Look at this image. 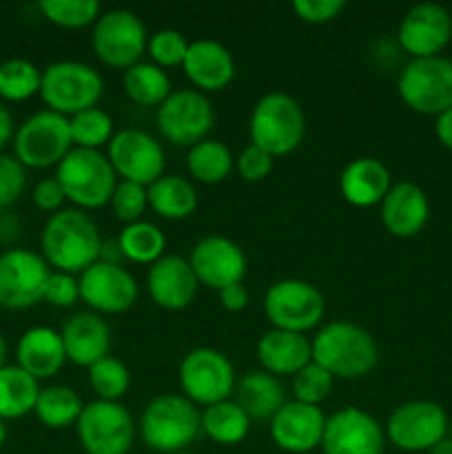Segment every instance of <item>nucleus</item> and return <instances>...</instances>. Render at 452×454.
I'll return each instance as SVG.
<instances>
[{
  "label": "nucleus",
  "instance_id": "obj_10",
  "mask_svg": "<svg viewBox=\"0 0 452 454\" xmlns=\"http://www.w3.org/2000/svg\"><path fill=\"white\" fill-rule=\"evenodd\" d=\"M78 442L87 454H129L136 443L137 426L120 402H89L75 424Z\"/></svg>",
  "mask_w": 452,
  "mask_h": 454
},
{
  "label": "nucleus",
  "instance_id": "obj_3",
  "mask_svg": "<svg viewBox=\"0 0 452 454\" xmlns=\"http://www.w3.org/2000/svg\"><path fill=\"white\" fill-rule=\"evenodd\" d=\"M195 403L184 395H158L144 406L137 424L142 443L160 454L186 452V448L199 437L202 424Z\"/></svg>",
  "mask_w": 452,
  "mask_h": 454
},
{
  "label": "nucleus",
  "instance_id": "obj_31",
  "mask_svg": "<svg viewBox=\"0 0 452 454\" xmlns=\"http://www.w3.org/2000/svg\"><path fill=\"white\" fill-rule=\"evenodd\" d=\"M199 424H202V433L217 446H238L248 437L253 421L233 399H226V402L204 408Z\"/></svg>",
  "mask_w": 452,
  "mask_h": 454
},
{
  "label": "nucleus",
  "instance_id": "obj_21",
  "mask_svg": "<svg viewBox=\"0 0 452 454\" xmlns=\"http://www.w3.org/2000/svg\"><path fill=\"white\" fill-rule=\"evenodd\" d=\"M326 415L319 406L286 402L269 421V433L275 446L284 452L306 454L322 446Z\"/></svg>",
  "mask_w": 452,
  "mask_h": 454
},
{
  "label": "nucleus",
  "instance_id": "obj_39",
  "mask_svg": "<svg viewBox=\"0 0 452 454\" xmlns=\"http://www.w3.org/2000/svg\"><path fill=\"white\" fill-rule=\"evenodd\" d=\"M87 371L89 386L100 402H120L131 388V372L118 357L106 355Z\"/></svg>",
  "mask_w": 452,
  "mask_h": 454
},
{
  "label": "nucleus",
  "instance_id": "obj_51",
  "mask_svg": "<svg viewBox=\"0 0 452 454\" xmlns=\"http://www.w3.org/2000/svg\"><path fill=\"white\" fill-rule=\"evenodd\" d=\"M13 136V120H12V114H9L7 106L0 102V149H3L4 145H7L9 140H12Z\"/></svg>",
  "mask_w": 452,
  "mask_h": 454
},
{
  "label": "nucleus",
  "instance_id": "obj_44",
  "mask_svg": "<svg viewBox=\"0 0 452 454\" xmlns=\"http://www.w3.org/2000/svg\"><path fill=\"white\" fill-rule=\"evenodd\" d=\"M27 184L25 167L16 155H0V208H7L18 202Z\"/></svg>",
  "mask_w": 452,
  "mask_h": 454
},
{
  "label": "nucleus",
  "instance_id": "obj_47",
  "mask_svg": "<svg viewBox=\"0 0 452 454\" xmlns=\"http://www.w3.org/2000/svg\"><path fill=\"white\" fill-rule=\"evenodd\" d=\"M291 9L300 20L308 25H326L344 12L346 3L344 0H292Z\"/></svg>",
  "mask_w": 452,
  "mask_h": 454
},
{
  "label": "nucleus",
  "instance_id": "obj_33",
  "mask_svg": "<svg viewBox=\"0 0 452 454\" xmlns=\"http://www.w3.org/2000/svg\"><path fill=\"white\" fill-rule=\"evenodd\" d=\"M82 411V399H80V395L71 386L53 384L47 386V388H40L34 415L44 428L62 430L66 426L78 424Z\"/></svg>",
  "mask_w": 452,
  "mask_h": 454
},
{
  "label": "nucleus",
  "instance_id": "obj_38",
  "mask_svg": "<svg viewBox=\"0 0 452 454\" xmlns=\"http://www.w3.org/2000/svg\"><path fill=\"white\" fill-rule=\"evenodd\" d=\"M43 71L25 58H12L0 65V98L7 102H25L40 93Z\"/></svg>",
  "mask_w": 452,
  "mask_h": 454
},
{
  "label": "nucleus",
  "instance_id": "obj_55",
  "mask_svg": "<svg viewBox=\"0 0 452 454\" xmlns=\"http://www.w3.org/2000/svg\"><path fill=\"white\" fill-rule=\"evenodd\" d=\"M448 437L452 439V421H450V428H448Z\"/></svg>",
  "mask_w": 452,
  "mask_h": 454
},
{
  "label": "nucleus",
  "instance_id": "obj_7",
  "mask_svg": "<svg viewBox=\"0 0 452 454\" xmlns=\"http://www.w3.org/2000/svg\"><path fill=\"white\" fill-rule=\"evenodd\" d=\"M397 91L403 105L421 115H441L452 109V60L443 56L415 58L401 69Z\"/></svg>",
  "mask_w": 452,
  "mask_h": 454
},
{
  "label": "nucleus",
  "instance_id": "obj_50",
  "mask_svg": "<svg viewBox=\"0 0 452 454\" xmlns=\"http://www.w3.org/2000/svg\"><path fill=\"white\" fill-rule=\"evenodd\" d=\"M434 136H437V140L441 142L448 151H452V109H448L446 114L437 115V122H434Z\"/></svg>",
  "mask_w": 452,
  "mask_h": 454
},
{
  "label": "nucleus",
  "instance_id": "obj_2",
  "mask_svg": "<svg viewBox=\"0 0 452 454\" xmlns=\"http://www.w3.org/2000/svg\"><path fill=\"white\" fill-rule=\"evenodd\" d=\"M313 362L339 380H362L379 364V346L363 326L353 322H331L310 340Z\"/></svg>",
  "mask_w": 452,
  "mask_h": 454
},
{
  "label": "nucleus",
  "instance_id": "obj_23",
  "mask_svg": "<svg viewBox=\"0 0 452 454\" xmlns=\"http://www.w3.org/2000/svg\"><path fill=\"white\" fill-rule=\"evenodd\" d=\"M186 80L199 93L222 91L235 78L233 53L222 43L211 38H199L189 44L184 62H182Z\"/></svg>",
  "mask_w": 452,
  "mask_h": 454
},
{
  "label": "nucleus",
  "instance_id": "obj_37",
  "mask_svg": "<svg viewBox=\"0 0 452 454\" xmlns=\"http://www.w3.org/2000/svg\"><path fill=\"white\" fill-rule=\"evenodd\" d=\"M69 131L75 149L89 151H100L115 136L113 118L102 106H93V109L71 115Z\"/></svg>",
  "mask_w": 452,
  "mask_h": 454
},
{
  "label": "nucleus",
  "instance_id": "obj_22",
  "mask_svg": "<svg viewBox=\"0 0 452 454\" xmlns=\"http://www.w3.org/2000/svg\"><path fill=\"white\" fill-rule=\"evenodd\" d=\"M199 282L189 260L182 255H164L149 266L146 291L155 306L164 310H184L198 295Z\"/></svg>",
  "mask_w": 452,
  "mask_h": 454
},
{
  "label": "nucleus",
  "instance_id": "obj_30",
  "mask_svg": "<svg viewBox=\"0 0 452 454\" xmlns=\"http://www.w3.org/2000/svg\"><path fill=\"white\" fill-rule=\"evenodd\" d=\"M146 195H149V208H153L155 215L164 220H186L198 208V191L189 177L164 173L160 180L146 186Z\"/></svg>",
  "mask_w": 452,
  "mask_h": 454
},
{
  "label": "nucleus",
  "instance_id": "obj_34",
  "mask_svg": "<svg viewBox=\"0 0 452 454\" xmlns=\"http://www.w3.org/2000/svg\"><path fill=\"white\" fill-rule=\"evenodd\" d=\"M233 168L235 158L230 149L224 142L213 140V137L198 142L186 153V171L195 182H202V184H220L233 173Z\"/></svg>",
  "mask_w": 452,
  "mask_h": 454
},
{
  "label": "nucleus",
  "instance_id": "obj_17",
  "mask_svg": "<svg viewBox=\"0 0 452 454\" xmlns=\"http://www.w3.org/2000/svg\"><path fill=\"white\" fill-rule=\"evenodd\" d=\"M319 448L323 454H384L386 430L363 408L346 406L326 417Z\"/></svg>",
  "mask_w": 452,
  "mask_h": 454
},
{
  "label": "nucleus",
  "instance_id": "obj_49",
  "mask_svg": "<svg viewBox=\"0 0 452 454\" xmlns=\"http://www.w3.org/2000/svg\"><path fill=\"white\" fill-rule=\"evenodd\" d=\"M217 295H220L222 309L229 310V313H239V310L248 306V291L244 284H233V286L222 288Z\"/></svg>",
  "mask_w": 452,
  "mask_h": 454
},
{
  "label": "nucleus",
  "instance_id": "obj_41",
  "mask_svg": "<svg viewBox=\"0 0 452 454\" xmlns=\"http://www.w3.org/2000/svg\"><path fill=\"white\" fill-rule=\"evenodd\" d=\"M332 381H335V377H332L326 368L310 362L292 377V397L300 403L322 406L328 399V395H331Z\"/></svg>",
  "mask_w": 452,
  "mask_h": 454
},
{
  "label": "nucleus",
  "instance_id": "obj_8",
  "mask_svg": "<svg viewBox=\"0 0 452 454\" xmlns=\"http://www.w3.org/2000/svg\"><path fill=\"white\" fill-rule=\"evenodd\" d=\"M182 395L195 406L208 408L230 399L238 377L230 359L222 350L199 346L189 350L177 371Z\"/></svg>",
  "mask_w": 452,
  "mask_h": 454
},
{
  "label": "nucleus",
  "instance_id": "obj_28",
  "mask_svg": "<svg viewBox=\"0 0 452 454\" xmlns=\"http://www.w3.org/2000/svg\"><path fill=\"white\" fill-rule=\"evenodd\" d=\"M18 366L34 380L56 377L66 364L62 335L49 326H34L22 333L16 346Z\"/></svg>",
  "mask_w": 452,
  "mask_h": 454
},
{
  "label": "nucleus",
  "instance_id": "obj_4",
  "mask_svg": "<svg viewBox=\"0 0 452 454\" xmlns=\"http://www.w3.org/2000/svg\"><path fill=\"white\" fill-rule=\"evenodd\" d=\"M306 133V115L301 105L284 91H270L255 102L248 120L251 145L260 146L273 158L291 155Z\"/></svg>",
  "mask_w": 452,
  "mask_h": 454
},
{
  "label": "nucleus",
  "instance_id": "obj_26",
  "mask_svg": "<svg viewBox=\"0 0 452 454\" xmlns=\"http://www.w3.org/2000/svg\"><path fill=\"white\" fill-rule=\"evenodd\" d=\"M257 359L261 371L275 377H295L313 362V346L306 335L270 328L257 341Z\"/></svg>",
  "mask_w": 452,
  "mask_h": 454
},
{
  "label": "nucleus",
  "instance_id": "obj_42",
  "mask_svg": "<svg viewBox=\"0 0 452 454\" xmlns=\"http://www.w3.org/2000/svg\"><path fill=\"white\" fill-rule=\"evenodd\" d=\"M189 40L177 29H160L149 35L146 43V53L151 62L160 69H171V67H182L186 51H189Z\"/></svg>",
  "mask_w": 452,
  "mask_h": 454
},
{
  "label": "nucleus",
  "instance_id": "obj_20",
  "mask_svg": "<svg viewBox=\"0 0 452 454\" xmlns=\"http://www.w3.org/2000/svg\"><path fill=\"white\" fill-rule=\"evenodd\" d=\"M189 264L199 286L213 288L217 293L233 284H242L246 275V255L242 247L224 235H207L199 239L191 248Z\"/></svg>",
  "mask_w": 452,
  "mask_h": 454
},
{
  "label": "nucleus",
  "instance_id": "obj_1",
  "mask_svg": "<svg viewBox=\"0 0 452 454\" xmlns=\"http://www.w3.org/2000/svg\"><path fill=\"white\" fill-rule=\"evenodd\" d=\"M100 229L87 211L62 208L49 215L40 235V248L49 269L80 275L100 262L102 255Z\"/></svg>",
  "mask_w": 452,
  "mask_h": 454
},
{
  "label": "nucleus",
  "instance_id": "obj_36",
  "mask_svg": "<svg viewBox=\"0 0 452 454\" xmlns=\"http://www.w3.org/2000/svg\"><path fill=\"white\" fill-rule=\"evenodd\" d=\"M115 242H118L122 260L133 262V264L151 266L160 257H164V251H167V238L162 229L146 220L124 226Z\"/></svg>",
  "mask_w": 452,
  "mask_h": 454
},
{
  "label": "nucleus",
  "instance_id": "obj_32",
  "mask_svg": "<svg viewBox=\"0 0 452 454\" xmlns=\"http://www.w3.org/2000/svg\"><path fill=\"white\" fill-rule=\"evenodd\" d=\"M38 395V380L22 371L18 364L0 368V419H20L34 412Z\"/></svg>",
  "mask_w": 452,
  "mask_h": 454
},
{
  "label": "nucleus",
  "instance_id": "obj_35",
  "mask_svg": "<svg viewBox=\"0 0 452 454\" xmlns=\"http://www.w3.org/2000/svg\"><path fill=\"white\" fill-rule=\"evenodd\" d=\"M122 84L129 100L140 106H153V109H158L173 93L168 74L155 67L153 62H137V65L129 67L124 71Z\"/></svg>",
  "mask_w": 452,
  "mask_h": 454
},
{
  "label": "nucleus",
  "instance_id": "obj_54",
  "mask_svg": "<svg viewBox=\"0 0 452 454\" xmlns=\"http://www.w3.org/2000/svg\"><path fill=\"white\" fill-rule=\"evenodd\" d=\"M7 442V426H4V419H0V448Z\"/></svg>",
  "mask_w": 452,
  "mask_h": 454
},
{
  "label": "nucleus",
  "instance_id": "obj_46",
  "mask_svg": "<svg viewBox=\"0 0 452 454\" xmlns=\"http://www.w3.org/2000/svg\"><path fill=\"white\" fill-rule=\"evenodd\" d=\"M275 158L261 151L260 146L248 145L242 153L235 158V171L239 173L244 182H261L273 173Z\"/></svg>",
  "mask_w": 452,
  "mask_h": 454
},
{
  "label": "nucleus",
  "instance_id": "obj_9",
  "mask_svg": "<svg viewBox=\"0 0 452 454\" xmlns=\"http://www.w3.org/2000/svg\"><path fill=\"white\" fill-rule=\"evenodd\" d=\"M149 34L144 22L131 9H111L100 13L91 31V49L102 65L124 69L142 62Z\"/></svg>",
  "mask_w": 452,
  "mask_h": 454
},
{
  "label": "nucleus",
  "instance_id": "obj_45",
  "mask_svg": "<svg viewBox=\"0 0 452 454\" xmlns=\"http://www.w3.org/2000/svg\"><path fill=\"white\" fill-rule=\"evenodd\" d=\"M43 301L56 306V309H71L75 301H80V284L78 278L62 270H51L44 286Z\"/></svg>",
  "mask_w": 452,
  "mask_h": 454
},
{
  "label": "nucleus",
  "instance_id": "obj_13",
  "mask_svg": "<svg viewBox=\"0 0 452 454\" xmlns=\"http://www.w3.org/2000/svg\"><path fill=\"white\" fill-rule=\"evenodd\" d=\"M155 122L164 140L191 149L207 140L215 122V114L204 93L195 89H177L155 109Z\"/></svg>",
  "mask_w": 452,
  "mask_h": 454
},
{
  "label": "nucleus",
  "instance_id": "obj_40",
  "mask_svg": "<svg viewBox=\"0 0 452 454\" xmlns=\"http://www.w3.org/2000/svg\"><path fill=\"white\" fill-rule=\"evenodd\" d=\"M40 12L62 29H84L100 18L97 0H40Z\"/></svg>",
  "mask_w": 452,
  "mask_h": 454
},
{
  "label": "nucleus",
  "instance_id": "obj_56",
  "mask_svg": "<svg viewBox=\"0 0 452 454\" xmlns=\"http://www.w3.org/2000/svg\"><path fill=\"white\" fill-rule=\"evenodd\" d=\"M177 454H193V452H177Z\"/></svg>",
  "mask_w": 452,
  "mask_h": 454
},
{
  "label": "nucleus",
  "instance_id": "obj_12",
  "mask_svg": "<svg viewBox=\"0 0 452 454\" xmlns=\"http://www.w3.org/2000/svg\"><path fill=\"white\" fill-rule=\"evenodd\" d=\"M71 149L69 118L49 109L27 118L13 136V153L25 168L58 167Z\"/></svg>",
  "mask_w": 452,
  "mask_h": 454
},
{
  "label": "nucleus",
  "instance_id": "obj_53",
  "mask_svg": "<svg viewBox=\"0 0 452 454\" xmlns=\"http://www.w3.org/2000/svg\"><path fill=\"white\" fill-rule=\"evenodd\" d=\"M4 359H7V341H4L3 333H0V368L7 366V364H4Z\"/></svg>",
  "mask_w": 452,
  "mask_h": 454
},
{
  "label": "nucleus",
  "instance_id": "obj_24",
  "mask_svg": "<svg viewBox=\"0 0 452 454\" xmlns=\"http://www.w3.org/2000/svg\"><path fill=\"white\" fill-rule=\"evenodd\" d=\"M381 207V222L394 238H415L424 231L430 217V202L425 191L415 182H397L390 186Z\"/></svg>",
  "mask_w": 452,
  "mask_h": 454
},
{
  "label": "nucleus",
  "instance_id": "obj_25",
  "mask_svg": "<svg viewBox=\"0 0 452 454\" xmlns=\"http://www.w3.org/2000/svg\"><path fill=\"white\" fill-rule=\"evenodd\" d=\"M65 344L66 362L80 368H91L109 355L111 331L102 315L93 310H80L65 322L60 331Z\"/></svg>",
  "mask_w": 452,
  "mask_h": 454
},
{
  "label": "nucleus",
  "instance_id": "obj_19",
  "mask_svg": "<svg viewBox=\"0 0 452 454\" xmlns=\"http://www.w3.org/2000/svg\"><path fill=\"white\" fill-rule=\"evenodd\" d=\"M450 38V12L434 3H421L408 9L397 29L399 47L410 56V60L439 56L448 47Z\"/></svg>",
  "mask_w": 452,
  "mask_h": 454
},
{
  "label": "nucleus",
  "instance_id": "obj_16",
  "mask_svg": "<svg viewBox=\"0 0 452 454\" xmlns=\"http://www.w3.org/2000/svg\"><path fill=\"white\" fill-rule=\"evenodd\" d=\"M51 269L43 255L27 248H9L0 255V306L25 310L43 301Z\"/></svg>",
  "mask_w": 452,
  "mask_h": 454
},
{
  "label": "nucleus",
  "instance_id": "obj_18",
  "mask_svg": "<svg viewBox=\"0 0 452 454\" xmlns=\"http://www.w3.org/2000/svg\"><path fill=\"white\" fill-rule=\"evenodd\" d=\"M80 300L97 315H120L137 301V282L124 266L96 262L80 273Z\"/></svg>",
  "mask_w": 452,
  "mask_h": 454
},
{
  "label": "nucleus",
  "instance_id": "obj_15",
  "mask_svg": "<svg viewBox=\"0 0 452 454\" xmlns=\"http://www.w3.org/2000/svg\"><path fill=\"white\" fill-rule=\"evenodd\" d=\"M106 158L118 180L151 186L164 176L167 155L162 145L142 129H120L106 145Z\"/></svg>",
  "mask_w": 452,
  "mask_h": 454
},
{
  "label": "nucleus",
  "instance_id": "obj_14",
  "mask_svg": "<svg viewBox=\"0 0 452 454\" xmlns=\"http://www.w3.org/2000/svg\"><path fill=\"white\" fill-rule=\"evenodd\" d=\"M450 419L439 403L415 399L390 412L386 421V442L403 452H428L448 437Z\"/></svg>",
  "mask_w": 452,
  "mask_h": 454
},
{
  "label": "nucleus",
  "instance_id": "obj_11",
  "mask_svg": "<svg viewBox=\"0 0 452 454\" xmlns=\"http://www.w3.org/2000/svg\"><path fill=\"white\" fill-rule=\"evenodd\" d=\"M264 313L270 326L277 331L306 335L322 324L326 301L315 284L306 279H279L266 291Z\"/></svg>",
  "mask_w": 452,
  "mask_h": 454
},
{
  "label": "nucleus",
  "instance_id": "obj_43",
  "mask_svg": "<svg viewBox=\"0 0 452 454\" xmlns=\"http://www.w3.org/2000/svg\"><path fill=\"white\" fill-rule=\"evenodd\" d=\"M111 211H113L115 220L122 222L124 226L140 222L144 211L149 208V195H146V186L136 184V182L118 180L113 195H111Z\"/></svg>",
  "mask_w": 452,
  "mask_h": 454
},
{
  "label": "nucleus",
  "instance_id": "obj_48",
  "mask_svg": "<svg viewBox=\"0 0 452 454\" xmlns=\"http://www.w3.org/2000/svg\"><path fill=\"white\" fill-rule=\"evenodd\" d=\"M31 200H34V204L40 211H47L53 215V213L62 211V207H65L66 202V195L56 177H44V180H40L38 184L34 186Z\"/></svg>",
  "mask_w": 452,
  "mask_h": 454
},
{
  "label": "nucleus",
  "instance_id": "obj_27",
  "mask_svg": "<svg viewBox=\"0 0 452 454\" xmlns=\"http://www.w3.org/2000/svg\"><path fill=\"white\" fill-rule=\"evenodd\" d=\"M393 180L381 160L357 158L344 167L339 176V193L350 207L368 208L384 202Z\"/></svg>",
  "mask_w": 452,
  "mask_h": 454
},
{
  "label": "nucleus",
  "instance_id": "obj_52",
  "mask_svg": "<svg viewBox=\"0 0 452 454\" xmlns=\"http://www.w3.org/2000/svg\"><path fill=\"white\" fill-rule=\"evenodd\" d=\"M428 454H452V439L450 437L441 439V442H439L437 446L430 448Z\"/></svg>",
  "mask_w": 452,
  "mask_h": 454
},
{
  "label": "nucleus",
  "instance_id": "obj_5",
  "mask_svg": "<svg viewBox=\"0 0 452 454\" xmlns=\"http://www.w3.org/2000/svg\"><path fill=\"white\" fill-rule=\"evenodd\" d=\"M56 177L66 200L80 211H96L111 202L118 176L102 151L71 149L56 167Z\"/></svg>",
  "mask_w": 452,
  "mask_h": 454
},
{
  "label": "nucleus",
  "instance_id": "obj_29",
  "mask_svg": "<svg viewBox=\"0 0 452 454\" xmlns=\"http://www.w3.org/2000/svg\"><path fill=\"white\" fill-rule=\"evenodd\" d=\"M233 397L251 421H270L286 403V393L279 377L266 371H248L235 384Z\"/></svg>",
  "mask_w": 452,
  "mask_h": 454
},
{
  "label": "nucleus",
  "instance_id": "obj_6",
  "mask_svg": "<svg viewBox=\"0 0 452 454\" xmlns=\"http://www.w3.org/2000/svg\"><path fill=\"white\" fill-rule=\"evenodd\" d=\"M102 96L105 80L91 65L78 60H58L43 71L40 98L49 111H56L65 118L93 109Z\"/></svg>",
  "mask_w": 452,
  "mask_h": 454
}]
</instances>
